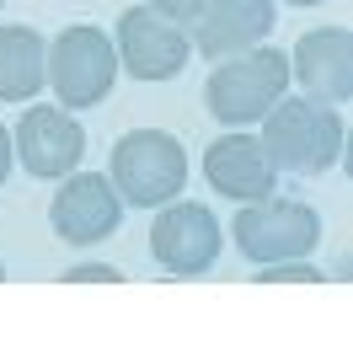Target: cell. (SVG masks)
Listing matches in <instances>:
<instances>
[{"mask_svg": "<svg viewBox=\"0 0 353 364\" xmlns=\"http://www.w3.org/2000/svg\"><path fill=\"white\" fill-rule=\"evenodd\" d=\"M262 124V150L273 156L278 171H295V177H321V171L337 166L342 156V118L332 102H316V97H278Z\"/></svg>", "mask_w": 353, "mask_h": 364, "instance_id": "obj_1", "label": "cell"}, {"mask_svg": "<svg viewBox=\"0 0 353 364\" xmlns=\"http://www.w3.org/2000/svg\"><path fill=\"white\" fill-rule=\"evenodd\" d=\"M289 91V54L273 43H257L246 54L214 59V75L204 80V107L214 124L246 129Z\"/></svg>", "mask_w": 353, "mask_h": 364, "instance_id": "obj_2", "label": "cell"}, {"mask_svg": "<svg viewBox=\"0 0 353 364\" xmlns=\"http://www.w3.org/2000/svg\"><path fill=\"white\" fill-rule=\"evenodd\" d=\"M113 188L124 204L134 209H161L183 193L188 182V150L166 129H129L124 139H113Z\"/></svg>", "mask_w": 353, "mask_h": 364, "instance_id": "obj_3", "label": "cell"}, {"mask_svg": "<svg viewBox=\"0 0 353 364\" xmlns=\"http://www.w3.org/2000/svg\"><path fill=\"white\" fill-rule=\"evenodd\" d=\"M48 86H54L59 107H70V113H80V107H97L107 102V91H113L118 80V48L113 38L102 33V27H65V33L48 43Z\"/></svg>", "mask_w": 353, "mask_h": 364, "instance_id": "obj_4", "label": "cell"}, {"mask_svg": "<svg viewBox=\"0 0 353 364\" xmlns=\"http://www.w3.org/2000/svg\"><path fill=\"white\" fill-rule=\"evenodd\" d=\"M236 247L246 262H289V257H310L321 247V215L300 198H251L236 215Z\"/></svg>", "mask_w": 353, "mask_h": 364, "instance_id": "obj_5", "label": "cell"}, {"mask_svg": "<svg viewBox=\"0 0 353 364\" xmlns=\"http://www.w3.org/2000/svg\"><path fill=\"white\" fill-rule=\"evenodd\" d=\"M118 220H124V198H118L113 177H102V171H65L59 177V193L48 198V225H54L59 241H70V247H97V241H107L118 230Z\"/></svg>", "mask_w": 353, "mask_h": 364, "instance_id": "obj_6", "label": "cell"}, {"mask_svg": "<svg viewBox=\"0 0 353 364\" xmlns=\"http://www.w3.org/2000/svg\"><path fill=\"white\" fill-rule=\"evenodd\" d=\"M11 150H16V166H22L27 177L59 182L86 156V129H80V118H70V107L33 102L11 129Z\"/></svg>", "mask_w": 353, "mask_h": 364, "instance_id": "obj_7", "label": "cell"}, {"mask_svg": "<svg viewBox=\"0 0 353 364\" xmlns=\"http://www.w3.org/2000/svg\"><path fill=\"white\" fill-rule=\"evenodd\" d=\"M113 48H118V65H124L134 80L183 75L188 54H193L188 27L171 22V16H161L156 6H129V11L118 16V43Z\"/></svg>", "mask_w": 353, "mask_h": 364, "instance_id": "obj_8", "label": "cell"}, {"mask_svg": "<svg viewBox=\"0 0 353 364\" xmlns=\"http://www.w3.org/2000/svg\"><path fill=\"white\" fill-rule=\"evenodd\" d=\"M150 252L166 273L177 279H193L209 273L219 257V220L209 204H166L150 225Z\"/></svg>", "mask_w": 353, "mask_h": 364, "instance_id": "obj_9", "label": "cell"}, {"mask_svg": "<svg viewBox=\"0 0 353 364\" xmlns=\"http://www.w3.org/2000/svg\"><path fill=\"white\" fill-rule=\"evenodd\" d=\"M204 182L219 198L251 204V198H268L278 188V166H273V156L262 150L257 134L230 129V134H219L214 145L204 150Z\"/></svg>", "mask_w": 353, "mask_h": 364, "instance_id": "obj_10", "label": "cell"}, {"mask_svg": "<svg viewBox=\"0 0 353 364\" xmlns=\"http://www.w3.org/2000/svg\"><path fill=\"white\" fill-rule=\"evenodd\" d=\"M273 33V0H204L188 22V43L204 59H230Z\"/></svg>", "mask_w": 353, "mask_h": 364, "instance_id": "obj_11", "label": "cell"}, {"mask_svg": "<svg viewBox=\"0 0 353 364\" xmlns=\"http://www.w3.org/2000/svg\"><path fill=\"white\" fill-rule=\"evenodd\" d=\"M289 75L305 86V97L342 107L353 97V38L348 27H316L295 43L289 54Z\"/></svg>", "mask_w": 353, "mask_h": 364, "instance_id": "obj_12", "label": "cell"}, {"mask_svg": "<svg viewBox=\"0 0 353 364\" xmlns=\"http://www.w3.org/2000/svg\"><path fill=\"white\" fill-rule=\"evenodd\" d=\"M48 43L43 33H33V27L11 22L0 27V102H27V97H38V91L48 86Z\"/></svg>", "mask_w": 353, "mask_h": 364, "instance_id": "obj_13", "label": "cell"}, {"mask_svg": "<svg viewBox=\"0 0 353 364\" xmlns=\"http://www.w3.org/2000/svg\"><path fill=\"white\" fill-rule=\"evenodd\" d=\"M327 273L310 268L305 257H289V262H262L257 268V284H321Z\"/></svg>", "mask_w": 353, "mask_h": 364, "instance_id": "obj_14", "label": "cell"}, {"mask_svg": "<svg viewBox=\"0 0 353 364\" xmlns=\"http://www.w3.org/2000/svg\"><path fill=\"white\" fill-rule=\"evenodd\" d=\"M65 284H124V273L113 262H75L65 268Z\"/></svg>", "mask_w": 353, "mask_h": 364, "instance_id": "obj_15", "label": "cell"}, {"mask_svg": "<svg viewBox=\"0 0 353 364\" xmlns=\"http://www.w3.org/2000/svg\"><path fill=\"white\" fill-rule=\"evenodd\" d=\"M145 6H156V11L171 16V22H193V11L204 6V0H145Z\"/></svg>", "mask_w": 353, "mask_h": 364, "instance_id": "obj_16", "label": "cell"}, {"mask_svg": "<svg viewBox=\"0 0 353 364\" xmlns=\"http://www.w3.org/2000/svg\"><path fill=\"white\" fill-rule=\"evenodd\" d=\"M11 166H16V150H11V129L0 124V182L11 177Z\"/></svg>", "mask_w": 353, "mask_h": 364, "instance_id": "obj_17", "label": "cell"}, {"mask_svg": "<svg viewBox=\"0 0 353 364\" xmlns=\"http://www.w3.org/2000/svg\"><path fill=\"white\" fill-rule=\"evenodd\" d=\"M284 6H321V0H284Z\"/></svg>", "mask_w": 353, "mask_h": 364, "instance_id": "obj_18", "label": "cell"}, {"mask_svg": "<svg viewBox=\"0 0 353 364\" xmlns=\"http://www.w3.org/2000/svg\"><path fill=\"white\" fill-rule=\"evenodd\" d=\"M0 279H6V262H0Z\"/></svg>", "mask_w": 353, "mask_h": 364, "instance_id": "obj_19", "label": "cell"}, {"mask_svg": "<svg viewBox=\"0 0 353 364\" xmlns=\"http://www.w3.org/2000/svg\"><path fill=\"white\" fill-rule=\"evenodd\" d=\"M0 6H6V0H0Z\"/></svg>", "mask_w": 353, "mask_h": 364, "instance_id": "obj_20", "label": "cell"}]
</instances>
